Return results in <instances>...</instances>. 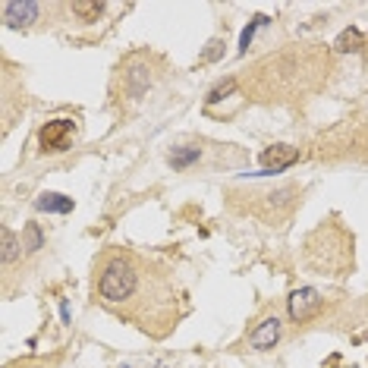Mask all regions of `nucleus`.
I'll list each match as a JSON object with an SVG mask.
<instances>
[{
  "mask_svg": "<svg viewBox=\"0 0 368 368\" xmlns=\"http://www.w3.org/2000/svg\"><path fill=\"white\" fill-rule=\"evenodd\" d=\"M95 299L110 315L158 340L183 318V293L173 271L132 249H107L95 262Z\"/></svg>",
  "mask_w": 368,
  "mask_h": 368,
  "instance_id": "obj_1",
  "label": "nucleus"
},
{
  "mask_svg": "<svg viewBox=\"0 0 368 368\" xmlns=\"http://www.w3.org/2000/svg\"><path fill=\"white\" fill-rule=\"evenodd\" d=\"M155 76H151V66L145 57H129V63L123 66V89L129 98H142L151 89Z\"/></svg>",
  "mask_w": 368,
  "mask_h": 368,
  "instance_id": "obj_2",
  "label": "nucleus"
},
{
  "mask_svg": "<svg viewBox=\"0 0 368 368\" xmlns=\"http://www.w3.org/2000/svg\"><path fill=\"white\" fill-rule=\"evenodd\" d=\"M0 10H4V23L10 29H29L32 23H38L44 6L38 0H6Z\"/></svg>",
  "mask_w": 368,
  "mask_h": 368,
  "instance_id": "obj_3",
  "label": "nucleus"
},
{
  "mask_svg": "<svg viewBox=\"0 0 368 368\" xmlns=\"http://www.w3.org/2000/svg\"><path fill=\"white\" fill-rule=\"evenodd\" d=\"M321 309H324V299H321V293L315 286H303V290H296L290 296V318L299 321V324H303V321H312Z\"/></svg>",
  "mask_w": 368,
  "mask_h": 368,
  "instance_id": "obj_4",
  "label": "nucleus"
},
{
  "mask_svg": "<svg viewBox=\"0 0 368 368\" xmlns=\"http://www.w3.org/2000/svg\"><path fill=\"white\" fill-rule=\"evenodd\" d=\"M72 129H76L72 120H51V123L42 126L38 142H42L44 151H63L66 145H70V139H72Z\"/></svg>",
  "mask_w": 368,
  "mask_h": 368,
  "instance_id": "obj_5",
  "label": "nucleus"
},
{
  "mask_svg": "<svg viewBox=\"0 0 368 368\" xmlns=\"http://www.w3.org/2000/svg\"><path fill=\"white\" fill-rule=\"evenodd\" d=\"M280 334H284V324H280L277 315L258 321V327L249 334V346L252 350H274V343L280 340Z\"/></svg>",
  "mask_w": 368,
  "mask_h": 368,
  "instance_id": "obj_6",
  "label": "nucleus"
},
{
  "mask_svg": "<svg viewBox=\"0 0 368 368\" xmlns=\"http://www.w3.org/2000/svg\"><path fill=\"white\" fill-rule=\"evenodd\" d=\"M262 160L267 167H274V170H284V167H290L293 160H299V151L290 148V145H271V148H265Z\"/></svg>",
  "mask_w": 368,
  "mask_h": 368,
  "instance_id": "obj_7",
  "label": "nucleus"
},
{
  "mask_svg": "<svg viewBox=\"0 0 368 368\" xmlns=\"http://www.w3.org/2000/svg\"><path fill=\"white\" fill-rule=\"evenodd\" d=\"M35 208L48 211V214H70L72 211V198L60 196V192H44V196L35 198Z\"/></svg>",
  "mask_w": 368,
  "mask_h": 368,
  "instance_id": "obj_8",
  "label": "nucleus"
},
{
  "mask_svg": "<svg viewBox=\"0 0 368 368\" xmlns=\"http://www.w3.org/2000/svg\"><path fill=\"white\" fill-rule=\"evenodd\" d=\"M70 10L79 16V23H98V16L104 13L101 0H72Z\"/></svg>",
  "mask_w": 368,
  "mask_h": 368,
  "instance_id": "obj_9",
  "label": "nucleus"
},
{
  "mask_svg": "<svg viewBox=\"0 0 368 368\" xmlns=\"http://www.w3.org/2000/svg\"><path fill=\"white\" fill-rule=\"evenodd\" d=\"M0 243H4V252H0L4 255V267H10L19 258V252H23V243L16 239V233L10 227H0Z\"/></svg>",
  "mask_w": 368,
  "mask_h": 368,
  "instance_id": "obj_10",
  "label": "nucleus"
},
{
  "mask_svg": "<svg viewBox=\"0 0 368 368\" xmlns=\"http://www.w3.org/2000/svg\"><path fill=\"white\" fill-rule=\"evenodd\" d=\"M362 44H365L362 32H359V29H343V32H340V38L334 42V51L350 53V51H362Z\"/></svg>",
  "mask_w": 368,
  "mask_h": 368,
  "instance_id": "obj_11",
  "label": "nucleus"
},
{
  "mask_svg": "<svg viewBox=\"0 0 368 368\" xmlns=\"http://www.w3.org/2000/svg\"><path fill=\"white\" fill-rule=\"evenodd\" d=\"M44 246V236H42V227L38 224H25V233H23V249L29 252H38Z\"/></svg>",
  "mask_w": 368,
  "mask_h": 368,
  "instance_id": "obj_12",
  "label": "nucleus"
},
{
  "mask_svg": "<svg viewBox=\"0 0 368 368\" xmlns=\"http://www.w3.org/2000/svg\"><path fill=\"white\" fill-rule=\"evenodd\" d=\"M192 160H198V148H173V155H170V164L177 167V170L189 167Z\"/></svg>",
  "mask_w": 368,
  "mask_h": 368,
  "instance_id": "obj_13",
  "label": "nucleus"
},
{
  "mask_svg": "<svg viewBox=\"0 0 368 368\" xmlns=\"http://www.w3.org/2000/svg\"><path fill=\"white\" fill-rule=\"evenodd\" d=\"M265 23H267L265 16H255V23H252L249 29L243 32V42H239V53H246V51H249V44H252V35H255V29H258V25H265Z\"/></svg>",
  "mask_w": 368,
  "mask_h": 368,
  "instance_id": "obj_14",
  "label": "nucleus"
},
{
  "mask_svg": "<svg viewBox=\"0 0 368 368\" xmlns=\"http://www.w3.org/2000/svg\"><path fill=\"white\" fill-rule=\"evenodd\" d=\"M233 89H236V79H227L224 85H217V89L211 91V95H208V101H211V104H214V101H220V98H224V95H230Z\"/></svg>",
  "mask_w": 368,
  "mask_h": 368,
  "instance_id": "obj_15",
  "label": "nucleus"
},
{
  "mask_svg": "<svg viewBox=\"0 0 368 368\" xmlns=\"http://www.w3.org/2000/svg\"><path fill=\"white\" fill-rule=\"evenodd\" d=\"M208 48H211V51L205 53V60H214V57H217V53H220V42H211Z\"/></svg>",
  "mask_w": 368,
  "mask_h": 368,
  "instance_id": "obj_16",
  "label": "nucleus"
},
{
  "mask_svg": "<svg viewBox=\"0 0 368 368\" xmlns=\"http://www.w3.org/2000/svg\"><path fill=\"white\" fill-rule=\"evenodd\" d=\"M35 368H42V365H35Z\"/></svg>",
  "mask_w": 368,
  "mask_h": 368,
  "instance_id": "obj_17",
  "label": "nucleus"
}]
</instances>
